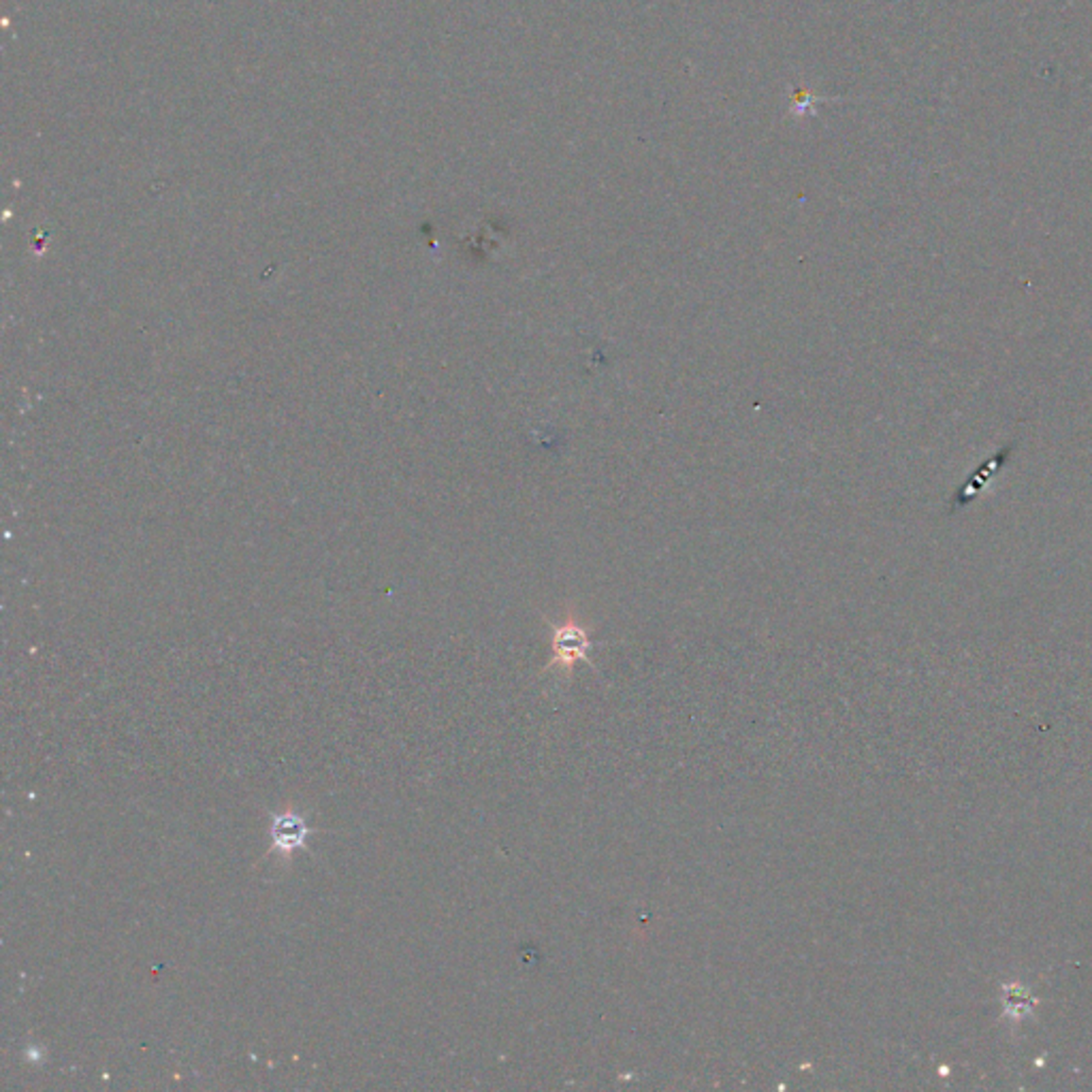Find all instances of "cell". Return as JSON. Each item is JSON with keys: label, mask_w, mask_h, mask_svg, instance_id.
<instances>
[{"label": "cell", "mask_w": 1092, "mask_h": 1092, "mask_svg": "<svg viewBox=\"0 0 1092 1092\" xmlns=\"http://www.w3.org/2000/svg\"><path fill=\"white\" fill-rule=\"evenodd\" d=\"M589 636L574 619L553 627V668H564L570 673L576 661H589Z\"/></svg>", "instance_id": "obj_1"}, {"label": "cell", "mask_w": 1092, "mask_h": 1092, "mask_svg": "<svg viewBox=\"0 0 1092 1092\" xmlns=\"http://www.w3.org/2000/svg\"><path fill=\"white\" fill-rule=\"evenodd\" d=\"M305 837H308V828H305L301 817L286 813L282 817H276V822H273L271 839L276 843L278 849L293 851L297 847H301L305 843Z\"/></svg>", "instance_id": "obj_2"}]
</instances>
